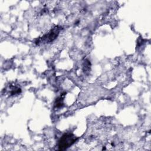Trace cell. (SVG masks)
I'll use <instances>...</instances> for the list:
<instances>
[{
  "instance_id": "obj_1",
  "label": "cell",
  "mask_w": 151,
  "mask_h": 151,
  "mask_svg": "<svg viewBox=\"0 0 151 151\" xmlns=\"http://www.w3.org/2000/svg\"><path fill=\"white\" fill-rule=\"evenodd\" d=\"M62 28L58 25L55 26L52 28H51L47 33L45 34L43 36L38 38L35 43L36 44H39L40 43H48L54 41L58 35L59 32Z\"/></svg>"
},
{
  "instance_id": "obj_2",
  "label": "cell",
  "mask_w": 151,
  "mask_h": 151,
  "mask_svg": "<svg viewBox=\"0 0 151 151\" xmlns=\"http://www.w3.org/2000/svg\"><path fill=\"white\" fill-rule=\"evenodd\" d=\"M77 137H76L73 133H65L64 134L58 141V147L60 150H63L76 142Z\"/></svg>"
},
{
  "instance_id": "obj_3",
  "label": "cell",
  "mask_w": 151,
  "mask_h": 151,
  "mask_svg": "<svg viewBox=\"0 0 151 151\" xmlns=\"http://www.w3.org/2000/svg\"><path fill=\"white\" fill-rule=\"evenodd\" d=\"M63 97L61 96L60 97L57 98L56 99V101L55 102V107L58 108L63 106Z\"/></svg>"
}]
</instances>
